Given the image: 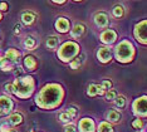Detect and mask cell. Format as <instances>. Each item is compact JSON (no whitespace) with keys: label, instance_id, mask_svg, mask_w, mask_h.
<instances>
[{"label":"cell","instance_id":"1","mask_svg":"<svg viewBox=\"0 0 147 132\" xmlns=\"http://www.w3.org/2000/svg\"><path fill=\"white\" fill-rule=\"evenodd\" d=\"M63 91L58 84H49L36 97V103L42 108H54L62 102Z\"/></svg>","mask_w":147,"mask_h":132},{"label":"cell","instance_id":"2","mask_svg":"<svg viewBox=\"0 0 147 132\" xmlns=\"http://www.w3.org/2000/svg\"><path fill=\"white\" fill-rule=\"evenodd\" d=\"M14 87V92L18 97L20 98H26L29 97L34 89V82H33L32 77H23V78H18L15 83L13 84Z\"/></svg>","mask_w":147,"mask_h":132},{"label":"cell","instance_id":"3","mask_svg":"<svg viewBox=\"0 0 147 132\" xmlns=\"http://www.w3.org/2000/svg\"><path fill=\"white\" fill-rule=\"evenodd\" d=\"M116 56L118 58L119 62H129L132 60L133 56H135V49H133V45L127 40H123L117 45L116 48Z\"/></svg>","mask_w":147,"mask_h":132},{"label":"cell","instance_id":"4","mask_svg":"<svg viewBox=\"0 0 147 132\" xmlns=\"http://www.w3.org/2000/svg\"><path fill=\"white\" fill-rule=\"evenodd\" d=\"M79 52V45L74 42H68L65 44H63L62 48L58 52V57L61 58L63 62L72 59L74 56H77V53Z\"/></svg>","mask_w":147,"mask_h":132},{"label":"cell","instance_id":"5","mask_svg":"<svg viewBox=\"0 0 147 132\" xmlns=\"http://www.w3.org/2000/svg\"><path fill=\"white\" fill-rule=\"evenodd\" d=\"M135 35L138 42L146 44V20H143V22H141L140 24L136 25Z\"/></svg>","mask_w":147,"mask_h":132},{"label":"cell","instance_id":"6","mask_svg":"<svg viewBox=\"0 0 147 132\" xmlns=\"http://www.w3.org/2000/svg\"><path fill=\"white\" fill-rule=\"evenodd\" d=\"M13 102L10 98L8 97H0V114L4 116V114H8L10 111L13 110Z\"/></svg>","mask_w":147,"mask_h":132},{"label":"cell","instance_id":"7","mask_svg":"<svg viewBox=\"0 0 147 132\" xmlns=\"http://www.w3.org/2000/svg\"><path fill=\"white\" fill-rule=\"evenodd\" d=\"M133 110L137 114L146 116V97H141L133 103Z\"/></svg>","mask_w":147,"mask_h":132},{"label":"cell","instance_id":"8","mask_svg":"<svg viewBox=\"0 0 147 132\" xmlns=\"http://www.w3.org/2000/svg\"><path fill=\"white\" fill-rule=\"evenodd\" d=\"M79 131L81 132H93L94 131V123L91 118H83L79 122Z\"/></svg>","mask_w":147,"mask_h":132},{"label":"cell","instance_id":"9","mask_svg":"<svg viewBox=\"0 0 147 132\" xmlns=\"http://www.w3.org/2000/svg\"><path fill=\"white\" fill-rule=\"evenodd\" d=\"M97 57H98V59L101 60L102 63H107L111 60L112 54H111V50L108 48H99L98 52H97Z\"/></svg>","mask_w":147,"mask_h":132},{"label":"cell","instance_id":"10","mask_svg":"<svg viewBox=\"0 0 147 132\" xmlns=\"http://www.w3.org/2000/svg\"><path fill=\"white\" fill-rule=\"evenodd\" d=\"M117 38V34L115 30H106L101 34V40L103 43H107V44H111L116 40Z\"/></svg>","mask_w":147,"mask_h":132},{"label":"cell","instance_id":"11","mask_svg":"<svg viewBox=\"0 0 147 132\" xmlns=\"http://www.w3.org/2000/svg\"><path fill=\"white\" fill-rule=\"evenodd\" d=\"M55 28L61 33H67L69 30V22L65 18H59L55 23Z\"/></svg>","mask_w":147,"mask_h":132},{"label":"cell","instance_id":"12","mask_svg":"<svg viewBox=\"0 0 147 132\" xmlns=\"http://www.w3.org/2000/svg\"><path fill=\"white\" fill-rule=\"evenodd\" d=\"M94 22L96 24L101 28H105L108 24V16H107L106 13H97L94 16Z\"/></svg>","mask_w":147,"mask_h":132},{"label":"cell","instance_id":"13","mask_svg":"<svg viewBox=\"0 0 147 132\" xmlns=\"http://www.w3.org/2000/svg\"><path fill=\"white\" fill-rule=\"evenodd\" d=\"M19 57H20V53H19L16 49H14V48L9 49L8 52L5 53V59L6 60H11V62H15V60H18Z\"/></svg>","mask_w":147,"mask_h":132},{"label":"cell","instance_id":"14","mask_svg":"<svg viewBox=\"0 0 147 132\" xmlns=\"http://www.w3.org/2000/svg\"><path fill=\"white\" fill-rule=\"evenodd\" d=\"M24 64L29 70H34L36 68V64L38 63H36V59L34 58V57L28 56V57H25V59H24Z\"/></svg>","mask_w":147,"mask_h":132},{"label":"cell","instance_id":"15","mask_svg":"<svg viewBox=\"0 0 147 132\" xmlns=\"http://www.w3.org/2000/svg\"><path fill=\"white\" fill-rule=\"evenodd\" d=\"M84 25H82V24H77L74 28L72 29V35H73V38H79L81 35H83V33H84Z\"/></svg>","mask_w":147,"mask_h":132},{"label":"cell","instance_id":"16","mask_svg":"<svg viewBox=\"0 0 147 132\" xmlns=\"http://www.w3.org/2000/svg\"><path fill=\"white\" fill-rule=\"evenodd\" d=\"M23 122V116L19 113H14L9 117V123L13 125V126H16V125H20Z\"/></svg>","mask_w":147,"mask_h":132},{"label":"cell","instance_id":"17","mask_svg":"<svg viewBox=\"0 0 147 132\" xmlns=\"http://www.w3.org/2000/svg\"><path fill=\"white\" fill-rule=\"evenodd\" d=\"M22 19H23V22L25 23V24H33L34 23V20H35V15L33 14V13H24L23 14V16H22Z\"/></svg>","mask_w":147,"mask_h":132},{"label":"cell","instance_id":"18","mask_svg":"<svg viewBox=\"0 0 147 132\" xmlns=\"http://www.w3.org/2000/svg\"><path fill=\"white\" fill-rule=\"evenodd\" d=\"M107 118H108L111 122H118L119 120H121V114L119 112H117V111H109V113L107 114Z\"/></svg>","mask_w":147,"mask_h":132},{"label":"cell","instance_id":"19","mask_svg":"<svg viewBox=\"0 0 147 132\" xmlns=\"http://www.w3.org/2000/svg\"><path fill=\"white\" fill-rule=\"evenodd\" d=\"M57 45H58V38L57 37H49L47 39V47L49 49H54Z\"/></svg>","mask_w":147,"mask_h":132},{"label":"cell","instance_id":"20","mask_svg":"<svg viewBox=\"0 0 147 132\" xmlns=\"http://www.w3.org/2000/svg\"><path fill=\"white\" fill-rule=\"evenodd\" d=\"M0 67L3 70H11L13 69V64L9 63V60H6L5 58H0Z\"/></svg>","mask_w":147,"mask_h":132},{"label":"cell","instance_id":"21","mask_svg":"<svg viewBox=\"0 0 147 132\" xmlns=\"http://www.w3.org/2000/svg\"><path fill=\"white\" fill-rule=\"evenodd\" d=\"M98 132H113V130H112V127L109 126V123H107V122H102L101 125H99Z\"/></svg>","mask_w":147,"mask_h":132},{"label":"cell","instance_id":"22","mask_svg":"<svg viewBox=\"0 0 147 132\" xmlns=\"http://www.w3.org/2000/svg\"><path fill=\"white\" fill-rule=\"evenodd\" d=\"M35 39L34 38H32V37H28V38L25 39V42H24V45L28 49H33L35 47Z\"/></svg>","mask_w":147,"mask_h":132},{"label":"cell","instance_id":"23","mask_svg":"<svg viewBox=\"0 0 147 132\" xmlns=\"http://www.w3.org/2000/svg\"><path fill=\"white\" fill-rule=\"evenodd\" d=\"M87 93H88V96H91V97L97 96V94H98V91H97V84H89Z\"/></svg>","mask_w":147,"mask_h":132},{"label":"cell","instance_id":"24","mask_svg":"<svg viewBox=\"0 0 147 132\" xmlns=\"http://www.w3.org/2000/svg\"><path fill=\"white\" fill-rule=\"evenodd\" d=\"M116 106L119 107V108H123L126 106V98L123 96H119V97H116Z\"/></svg>","mask_w":147,"mask_h":132},{"label":"cell","instance_id":"25","mask_svg":"<svg viewBox=\"0 0 147 132\" xmlns=\"http://www.w3.org/2000/svg\"><path fill=\"white\" fill-rule=\"evenodd\" d=\"M113 15H115L116 18H121L123 15V6H121V5L115 6V9H113Z\"/></svg>","mask_w":147,"mask_h":132},{"label":"cell","instance_id":"26","mask_svg":"<svg viewBox=\"0 0 147 132\" xmlns=\"http://www.w3.org/2000/svg\"><path fill=\"white\" fill-rule=\"evenodd\" d=\"M116 97H117V92L115 89H109L108 92H107V94H106L107 101H115Z\"/></svg>","mask_w":147,"mask_h":132},{"label":"cell","instance_id":"27","mask_svg":"<svg viewBox=\"0 0 147 132\" xmlns=\"http://www.w3.org/2000/svg\"><path fill=\"white\" fill-rule=\"evenodd\" d=\"M59 120H61L62 122H69V121L72 120V117L65 112V113H61V114H59Z\"/></svg>","mask_w":147,"mask_h":132},{"label":"cell","instance_id":"28","mask_svg":"<svg viewBox=\"0 0 147 132\" xmlns=\"http://www.w3.org/2000/svg\"><path fill=\"white\" fill-rule=\"evenodd\" d=\"M101 86H102V88L105 91H109V89H111V87H112V82H111V81H103Z\"/></svg>","mask_w":147,"mask_h":132},{"label":"cell","instance_id":"29","mask_svg":"<svg viewBox=\"0 0 147 132\" xmlns=\"http://www.w3.org/2000/svg\"><path fill=\"white\" fill-rule=\"evenodd\" d=\"M81 66V59L79 58H77L76 60H73V62L71 63V67H72V69H77L78 67Z\"/></svg>","mask_w":147,"mask_h":132},{"label":"cell","instance_id":"30","mask_svg":"<svg viewBox=\"0 0 147 132\" xmlns=\"http://www.w3.org/2000/svg\"><path fill=\"white\" fill-rule=\"evenodd\" d=\"M64 132H77V130H76V127L73 126V125H68V126H65Z\"/></svg>","mask_w":147,"mask_h":132},{"label":"cell","instance_id":"31","mask_svg":"<svg viewBox=\"0 0 147 132\" xmlns=\"http://www.w3.org/2000/svg\"><path fill=\"white\" fill-rule=\"evenodd\" d=\"M67 113H68L71 117H73V116H76V114H77V110L74 107H71V108H68V112H67Z\"/></svg>","mask_w":147,"mask_h":132},{"label":"cell","instance_id":"32","mask_svg":"<svg viewBox=\"0 0 147 132\" xmlns=\"http://www.w3.org/2000/svg\"><path fill=\"white\" fill-rule=\"evenodd\" d=\"M132 125H133V127H135V128H141L142 127V121L141 120H136Z\"/></svg>","mask_w":147,"mask_h":132},{"label":"cell","instance_id":"33","mask_svg":"<svg viewBox=\"0 0 147 132\" xmlns=\"http://www.w3.org/2000/svg\"><path fill=\"white\" fill-rule=\"evenodd\" d=\"M5 89L6 91H10V92H13V91H14V87H13V84H5Z\"/></svg>","mask_w":147,"mask_h":132},{"label":"cell","instance_id":"34","mask_svg":"<svg viewBox=\"0 0 147 132\" xmlns=\"http://www.w3.org/2000/svg\"><path fill=\"white\" fill-rule=\"evenodd\" d=\"M0 9H1L3 12L8 10V4H6V3H1V4H0Z\"/></svg>","mask_w":147,"mask_h":132},{"label":"cell","instance_id":"35","mask_svg":"<svg viewBox=\"0 0 147 132\" xmlns=\"http://www.w3.org/2000/svg\"><path fill=\"white\" fill-rule=\"evenodd\" d=\"M97 91H98V94H103V93H105V89H103L102 86H99V84H97Z\"/></svg>","mask_w":147,"mask_h":132},{"label":"cell","instance_id":"36","mask_svg":"<svg viewBox=\"0 0 147 132\" xmlns=\"http://www.w3.org/2000/svg\"><path fill=\"white\" fill-rule=\"evenodd\" d=\"M20 29H22V25L20 24H16L15 25V33H19V32H20Z\"/></svg>","mask_w":147,"mask_h":132},{"label":"cell","instance_id":"37","mask_svg":"<svg viewBox=\"0 0 147 132\" xmlns=\"http://www.w3.org/2000/svg\"><path fill=\"white\" fill-rule=\"evenodd\" d=\"M65 1H54V4H64Z\"/></svg>","mask_w":147,"mask_h":132},{"label":"cell","instance_id":"38","mask_svg":"<svg viewBox=\"0 0 147 132\" xmlns=\"http://www.w3.org/2000/svg\"><path fill=\"white\" fill-rule=\"evenodd\" d=\"M1 132H14V131H10V130H8V131H1Z\"/></svg>","mask_w":147,"mask_h":132},{"label":"cell","instance_id":"39","mask_svg":"<svg viewBox=\"0 0 147 132\" xmlns=\"http://www.w3.org/2000/svg\"><path fill=\"white\" fill-rule=\"evenodd\" d=\"M0 20H1V13H0Z\"/></svg>","mask_w":147,"mask_h":132}]
</instances>
